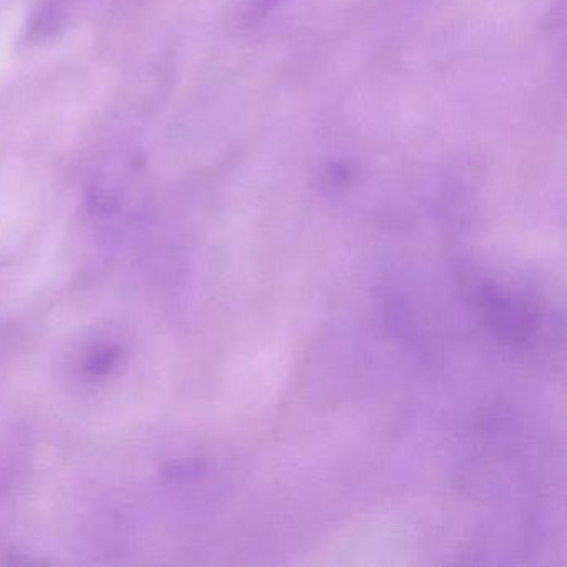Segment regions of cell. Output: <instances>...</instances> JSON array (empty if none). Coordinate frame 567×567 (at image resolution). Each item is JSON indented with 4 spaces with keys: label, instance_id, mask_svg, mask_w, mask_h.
Returning <instances> with one entry per match:
<instances>
[{
    "label": "cell",
    "instance_id": "1",
    "mask_svg": "<svg viewBox=\"0 0 567 567\" xmlns=\"http://www.w3.org/2000/svg\"><path fill=\"white\" fill-rule=\"evenodd\" d=\"M68 0H49L45 4L44 11L39 16V29L45 28V25L52 24L58 18L59 9L64 6Z\"/></svg>",
    "mask_w": 567,
    "mask_h": 567
}]
</instances>
